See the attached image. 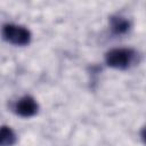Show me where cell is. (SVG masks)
Wrapping results in <instances>:
<instances>
[{"mask_svg": "<svg viewBox=\"0 0 146 146\" xmlns=\"http://www.w3.org/2000/svg\"><path fill=\"white\" fill-rule=\"evenodd\" d=\"M138 52L131 48H114L106 52L105 62L110 67L128 70L138 63Z\"/></svg>", "mask_w": 146, "mask_h": 146, "instance_id": "cell-1", "label": "cell"}, {"mask_svg": "<svg viewBox=\"0 0 146 146\" xmlns=\"http://www.w3.org/2000/svg\"><path fill=\"white\" fill-rule=\"evenodd\" d=\"M2 38L15 46H26L30 43L32 34L31 31L23 26L17 24H5L1 30Z\"/></svg>", "mask_w": 146, "mask_h": 146, "instance_id": "cell-2", "label": "cell"}, {"mask_svg": "<svg viewBox=\"0 0 146 146\" xmlns=\"http://www.w3.org/2000/svg\"><path fill=\"white\" fill-rule=\"evenodd\" d=\"M39 111V104L32 96L21 97L14 105V112L22 117L34 116Z\"/></svg>", "mask_w": 146, "mask_h": 146, "instance_id": "cell-3", "label": "cell"}, {"mask_svg": "<svg viewBox=\"0 0 146 146\" xmlns=\"http://www.w3.org/2000/svg\"><path fill=\"white\" fill-rule=\"evenodd\" d=\"M130 22L123 16L120 15H113L110 17V27L114 34H125L130 30Z\"/></svg>", "mask_w": 146, "mask_h": 146, "instance_id": "cell-4", "label": "cell"}, {"mask_svg": "<svg viewBox=\"0 0 146 146\" xmlns=\"http://www.w3.org/2000/svg\"><path fill=\"white\" fill-rule=\"evenodd\" d=\"M17 141L15 131L8 125H0V146H13Z\"/></svg>", "mask_w": 146, "mask_h": 146, "instance_id": "cell-5", "label": "cell"}]
</instances>
